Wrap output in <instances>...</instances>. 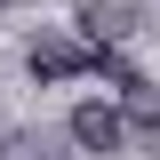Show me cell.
<instances>
[{
  "mask_svg": "<svg viewBox=\"0 0 160 160\" xmlns=\"http://www.w3.org/2000/svg\"><path fill=\"white\" fill-rule=\"evenodd\" d=\"M24 64H32V80H88V72H120V48H104V40H64V32H40Z\"/></svg>",
  "mask_w": 160,
  "mask_h": 160,
  "instance_id": "1",
  "label": "cell"
},
{
  "mask_svg": "<svg viewBox=\"0 0 160 160\" xmlns=\"http://www.w3.org/2000/svg\"><path fill=\"white\" fill-rule=\"evenodd\" d=\"M72 144L80 152H120V144H128V112H120V104H72Z\"/></svg>",
  "mask_w": 160,
  "mask_h": 160,
  "instance_id": "2",
  "label": "cell"
},
{
  "mask_svg": "<svg viewBox=\"0 0 160 160\" xmlns=\"http://www.w3.org/2000/svg\"><path fill=\"white\" fill-rule=\"evenodd\" d=\"M120 112H128V128H144V136H160V80H144V72H128L120 64Z\"/></svg>",
  "mask_w": 160,
  "mask_h": 160,
  "instance_id": "3",
  "label": "cell"
},
{
  "mask_svg": "<svg viewBox=\"0 0 160 160\" xmlns=\"http://www.w3.org/2000/svg\"><path fill=\"white\" fill-rule=\"evenodd\" d=\"M80 24H88V40L120 48V40L136 32V8H128V0H88V8H80Z\"/></svg>",
  "mask_w": 160,
  "mask_h": 160,
  "instance_id": "4",
  "label": "cell"
},
{
  "mask_svg": "<svg viewBox=\"0 0 160 160\" xmlns=\"http://www.w3.org/2000/svg\"><path fill=\"white\" fill-rule=\"evenodd\" d=\"M0 160H64L56 136H32V128H16V136H0Z\"/></svg>",
  "mask_w": 160,
  "mask_h": 160,
  "instance_id": "5",
  "label": "cell"
},
{
  "mask_svg": "<svg viewBox=\"0 0 160 160\" xmlns=\"http://www.w3.org/2000/svg\"><path fill=\"white\" fill-rule=\"evenodd\" d=\"M0 8H8V0H0Z\"/></svg>",
  "mask_w": 160,
  "mask_h": 160,
  "instance_id": "6",
  "label": "cell"
}]
</instances>
